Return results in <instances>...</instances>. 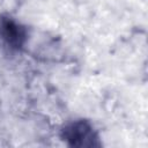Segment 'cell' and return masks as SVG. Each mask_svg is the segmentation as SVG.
Segmentation results:
<instances>
[{
    "label": "cell",
    "instance_id": "cell-1",
    "mask_svg": "<svg viewBox=\"0 0 148 148\" xmlns=\"http://www.w3.org/2000/svg\"><path fill=\"white\" fill-rule=\"evenodd\" d=\"M1 31H2V36L3 38L14 45H20L21 40L23 38V32L21 31L20 27L17 24H15L13 21H5L1 24Z\"/></svg>",
    "mask_w": 148,
    "mask_h": 148
}]
</instances>
